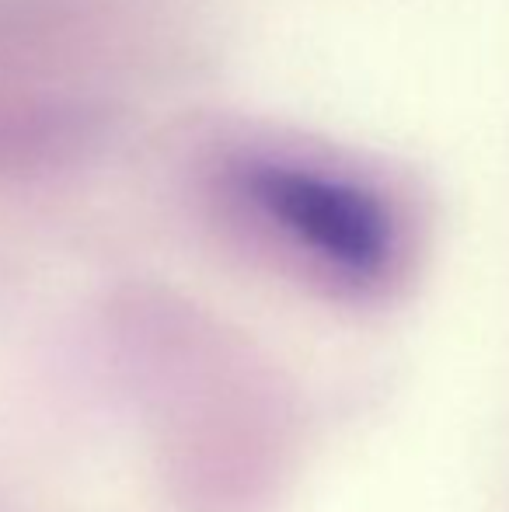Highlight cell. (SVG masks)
<instances>
[{
	"label": "cell",
	"instance_id": "cell-1",
	"mask_svg": "<svg viewBox=\"0 0 509 512\" xmlns=\"http://www.w3.org/2000/svg\"><path fill=\"white\" fill-rule=\"evenodd\" d=\"M238 185L272 223L339 272L370 279L391 262L394 223L377 192L265 157L241 164Z\"/></svg>",
	"mask_w": 509,
	"mask_h": 512
}]
</instances>
